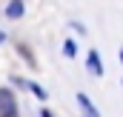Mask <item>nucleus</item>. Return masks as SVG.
Here are the masks:
<instances>
[{
  "instance_id": "1",
  "label": "nucleus",
  "mask_w": 123,
  "mask_h": 117,
  "mask_svg": "<svg viewBox=\"0 0 123 117\" xmlns=\"http://www.w3.org/2000/svg\"><path fill=\"white\" fill-rule=\"evenodd\" d=\"M0 117H17V103L9 88H0Z\"/></svg>"
},
{
  "instance_id": "2",
  "label": "nucleus",
  "mask_w": 123,
  "mask_h": 117,
  "mask_svg": "<svg viewBox=\"0 0 123 117\" xmlns=\"http://www.w3.org/2000/svg\"><path fill=\"white\" fill-rule=\"evenodd\" d=\"M86 66H89V71H92L94 77H103V63H100V54H97V52H89Z\"/></svg>"
},
{
  "instance_id": "5",
  "label": "nucleus",
  "mask_w": 123,
  "mask_h": 117,
  "mask_svg": "<svg viewBox=\"0 0 123 117\" xmlns=\"http://www.w3.org/2000/svg\"><path fill=\"white\" fill-rule=\"evenodd\" d=\"M17 52H20V54H23V60H26V63H29L31 69H34V66H37V60L31 57V52H29V46H17Z\"/></svg>"
},
{
  "instance_id": "9",
  "label": "nucleus",
  "mask_w": 123,
  "mask_h": 117,
  "mask_svg": "<svg viewBox=\"0 0 123 117\" xmlns=\"http://www.w3.org/2000/svg\"><path fill=\"white\" fill-rule=\"evenodd\" d=\"M3 40H6V34H3V31H0V43H3Z\"/></svg>"
},
{
  "instance_id": "6",
  "label": "nucleus",
  "mask_w": 123,
  "mask_h": 117,
  "mask_svg": "<svg viewBox=\"0 0 123 117\" xmlns=\"http://www.w3.org/2000/svg\"><path fill=\"white\" fill-rule=\"evenodd\" d=\"M63 52H66V57H74V54H77V52H74V43H72V40H66V43H63Z\"/></svg>"
},
{
  "instance_id": "7",
  "label": "nucleus",
  "mask_w": 123,
  "mask_h": 117,
  "mask_svg": "<svg viewBox=\"0 0 123 117\" xmlns=\"http://www.w3.org/2000/svg\"><path fill=\"white\" fill-rule=\"evenodd\" d=\"M31 91H34V94H37V97H40V100H46V91H43V88L37 86V83H31Z\"/></svg>"
},
{
  "instance_id": "10",
  "label": "nucleus",
  "mask_w": 123,
  "mask_h": 117,
  "mask_svg": "<svg viewBox=\"0 0 123 117\" xmlns=\"http://www.w3.org/2000/svg\"><path fill=\"white\" fill-rule=\"evenodd\" d=\"M120 60H123V49H120Z\"/></svg>"
},
{
  "instance_id": "4",
  "label": "nucleus",
  "mask_w": 123,
  "mask_h": 117,
  "mask_svg": "<svg viewBox=\"0 0 123 117\" xmlns=\"http://www.w3.org/2000/svg\"><path fill=\"white\" fill-rule=\"evenodd\" d=\"M6 17H9V20L23 17V0H12V3H9V9H6Z\"/></svg>"
},
{
  "instance_id": "3",
  "label": "nucleus",
  "mask_w": 123,
  "mask_h": 117,
  "mask_svg": "<svg viewBox=\"0 0 123 117\" xmlns=\"http://www.w3.org/2000/svg\"><path fill=\"white\" fill-rule=\"evenodd\" d=\"M77 103H80V109H83V114H86V117H100V111L92 106V100H89L86 94H77Z\"/></svg>"
},
{
  "instance_id": "8",
  "label": "nucleus",
  "mask_w": 123,
  "mask_h": 117,
  "mask_svg": "<svg viewBox=\"0 0 123 117\" xmlns=\"http://www.w3.org/2000/svg\"><path fill=\"white\" fill-rule=\"evenodd\" d=\"M40 117H52V111H40Z\"/></svg>"
}]
</instances>
